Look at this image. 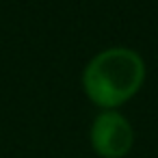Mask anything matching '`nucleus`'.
<instances>
[{
  "instance_id": "obj_1",
  "label": "nucleus",
  "mask_w": 158,
  "mask_h": 158,
  "mask_svg": "<svg viewBox=\"0 0 158 158\" xmlns=\"http://www.w3.org/2000/svg\"><path fill=\"white\" fill-rule=\"evenodd\" d=\"M143 56L123 46L98 52L82 72V91L102 110H117L128 104L145 82Z\"/></svg>"
},
{
  "instance_id": "obj_2",
  "label": "nucleus",
  "mask_w": 158,
  "mask_h": 158,
  "mask_svg": "<svg viewBox=\"0 0 158 158\" xmlns=\"http://www.w3.org/2000/svg\"><path fill=\"white\" fill-rule=\"evenodd\" d=\"M89 141L100 158H123L134 145V130L119 110H102L89 128Z\"/></svg>"
}]
</instances>
